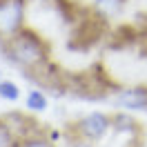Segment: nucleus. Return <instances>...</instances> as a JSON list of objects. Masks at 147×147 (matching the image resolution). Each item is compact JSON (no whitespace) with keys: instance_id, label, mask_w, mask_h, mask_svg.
Wrapping results in <instances>:
<instances>
[{"instance_id":"3","label":"nucleus","mask_w":147,"mask_h":147,"mask_svg":"<svg viewBox=\"0 0 147 147\" xmlns=\"http://www.w3.org/2000/svg\"><path fill=\"white\" fill-rule=\"evenodd\" d=\"M27 9L29 0H0V45L25 27Z\"/></svg>"},{"instance_id":"1","label":"nucleus","mask_w":147,"mask_h":147,"mask_svg":"<svg viewBox=\"0 0 147 147\" xmlns=\"http://www.w3.org/2000/svg\"><path fill=\"white\" fill-rule=\"evenodd\" d=\"M0 54L5 56L7 63L13 65L27 78L36 76L45 65L51 63V47H49V42L38 34L36 29L27 27V25L13 38H9L7 42L0 45Z\"/></svg>"},{"instance_id":"12","label":"nucleus","mask_w":147,"mask_h":147,"mask_svg":"<svg viewBox=\"0 0 147 147\" xmlns=\"http://www.w3.org/2000/svg\"><path fill=\"white\" fill-rule=\"evenodd\" d=\"M2 78H5V76H2V71H0V80H2Z\"/></svg>"},{"instance_id":"2","label":"nucleus","mask_w":147,"mask_h":147,"mask_svg":"<svg viewBox=\"0 0 147 147\" xmlns=\"http://www.w3.org/2000/svg\"><path fill=\"white\" fill-rule=\"evenodd\" d=\"M69 129H71L69 136L83 138V140H89V143H100L107 136V131L111 129V114L89 111V114L80 116L78 120H74L69 125Z\"/></svg>"},{"instance_id":"9","label":"nucleus","mask_w":147,"mask_h":147,"mask_svg":"<svg viewBox=\"0 0 147 147\" xmlns=\"http://www.w3.org/2000/svg\"><path fill=\"white\" fill-rule=\"evenodd\" d=\"M20 87L9 78H2L0 80V100H7V102H16L20 98Z\"/></svg>"},{"instance_id":"8","label":"nucleus","mask_w":147,"mask_h":147,"mask_svg":"<svg viewBox=\"0 0 147 147\" xmlns=\"http://www.w3.org/2000/svg\"><path fill=\"white\" fill-rule=\"evenodd\" d=\"M0 147H20V136L5 120V116H0Z\"/></svg>"},{"instance_id":"6","label":"nucleus","mask_w":147,"mask_h":147,"mask_svg":"<svg viewBox=\"0 0 147 147\" xmlns=\"http://www.w3.org/2000/svg\"><path fill=\"white\" fill-rule=\"evenodd\" d=\"M125 5L127 0H92V13L105 22H111L116 16L123 13Z\"/></svg>"},{"instance_id":"4","label":"nucleus","mask_w":147,"mask_h":147,"mask_svg":"<svg viewBox=\"0 0 147 147\" xmlns=\"http://www.w3.org/2000/svg\"><path fill=\"white\" fill-rule=\"evenodd\" d=\"M111 100L125 111H147V85H129L118 87L109 96Z\"/></svg>"},{"instance_id":"7","label":"nucleus","mask_w":147,"mask_h":147,"mask_svg":"<svg viewBox=\"0 0 147 147\" xmlns=\"http://www.w3.org/2000/svg\"><path fill=\"white\" fill-rule=\"evenodd\" d=\"M25 107L34 114H42V111L49 107V98H47V92L42 89H31L25 96Z\"/></svg>"},{"instance_id":"11","label":"nucleus","mask_w":147,"mask_h":147,"mask_svg":"<svg viewBox=\"0 0 147 147\" xmlns=\"http://www.w3.org/2000/svg\"><path fill=\"white\" fill-rule=\"evenodd\" d=\"M69 147H96V143H89V140H83V138H69Z\"/></svg>"},{"instance_id":"5","label":"nucleus","mask_w":147,"mask_h":147,"mask_svg":"<svg viewBox=\"0 0 147 147\" xmlns=\"http://www.w3.org/2000/svg\"><path fill=\"white\" fill-rule=\"evenodd\" d=\"M2 116H5V120L9 123L11 127L16 129V134L20 136V140L27 138V136H31V134L42 131L40 125L36 123V118H31L29 114H22V111H7V114H2Z\"/></svg>"},{"instance_id":"10","label":"nucleus","mask_w":147,"mask_h":147,"mask_svg":"<svg viewBox=\"0 0 147 147\" xmlns=\"http://www.w3.org/2000/svg\"><path fill=\"white\" fill-rule=\"evenodd\" d=\"M20 147H56V140L51 136H47L45 131H38V134H31V136L22 138Z\"/></svg>"}]
</instances>
